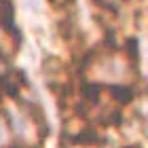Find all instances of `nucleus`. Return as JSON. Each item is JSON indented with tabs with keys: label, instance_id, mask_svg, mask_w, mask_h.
Returning a JSON list of instances; mask_svg holds the SVG:
<instances>
[{
	"label": "nucleus",
	"instance_id": "nucleus-1",
	"mask_svg": "<svg viewBox=\"0 0 148 148\" xmlns=\"http://www.w3.org/2000/svg\"><path fill=\"white\" fill-rule=\"evenodd\" d=\"M110 95L114 99H119L121 104H129L133 99V89L131 87H125V85H112L110 87Z\"/></svg>",
	"mask_w": 148,
	"mask_h": 148
},
{
	"label": "nucleus",
	"instance_id": "nucleus-2",
	"mask_svg": "<svg viewBox=\"0 0 148 148\" xmlns=\"http://www.w3.org/2000/svg\"><path fill=\"white\" fill-rule=\"evenodd\" d=\"M127 53H129V59H133V64H140V45H138V38H129L127 40Z\"/></svg>",
	"mask_w": 148,
	"mask_h": 148
},
{
	"label": "nucleus",
	"instance_id": "nucleus-3",
	"mask_svg": "<svg viewBox=\"0 0 148 148\" xmlns=\"http://www.w3.org/2000/svg\"><path fill=\"white\" fill-rule=\"evenodd\" d=\"M99 89H102L99 85H85L83 87V95L89 99V102H97L99 99Z\"/></svg>",
	"mask_w": 148,
	"mask_h": 148
},
{
	"label": "nucleus",
	"instance_id": "nucleus-4",
	"mask_svg": "<svg viewBox=\"0 0 148 148\" xmlns=\"http://www.w3.org/2000/svg\"><path fill=\"white\" fill-rule=\"evenodd\" d=\"M78 142H83V144H93V142H97V133H93V131H83L80 136H76Z\"/></svg>",
	"mask_w": 148,
	"mask_h": 148
},
{
	"label": "nucleus",
	"instance_id": "nucleus-5",
	"mask_svg": "<svg viewBox=\"0 0 148 148\" xmlns=\"http://www.w3.org/2000/svg\"><path fill=\"white\" fill-rule=\"evenodd\" d=\"M0 140H2V129H0Z\"/></svg>",
	"mask_w": 148,
	"mask_h": 148
}]
</instances>
